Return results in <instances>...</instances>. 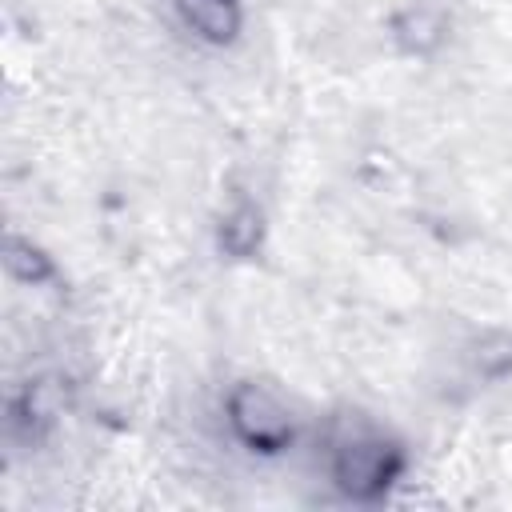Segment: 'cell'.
Returning <instances> with one entry per match:
<instances>
[{"label":"cell","mask_w":512,"mask_h":512,"mask_svg":"<svg viewBox=\"0 0 512 512\" xmlns=\"http://www.w3.org/2000/svg\"><path fill=\"white\" fill-rule=\"evenodd\" d=\"M228 420L236 436L256 452H280L292 444V416L288 408L260 384H236L228 396Z\"/></svg>","instance_id":"obj_1"},{"label":"cell","mask_w":512,"mask_h":512,"mask_svg":"<svg viewBox=\"0 0 512 512\" xmlns=\"http://www.w3.org/2000/svg\"><path fill=\"white\" fill-rule=\"evenodd\" d=\"M400 468V456L392 444L384 440H368V436H356V440H344L332 456V480L356 496V500H368L376 496Z\"/></svg>","instance_id":"obj_2"},{"label":"cell","mask_w":512,"mask_h":512,"mask_svg":"<svg viewBox=\"0 0 512 512\" xmlns=\"http://www.w3.org/2000/svg\"><path fill=\"white\" fill-rule=\"evenodd\" d=\"M176 8L184 16V24L212 44H224L240 32V4L236 0H176Z\"/></svg>","instance_id":"obj_3"},{"label":"cell","mask_w":512,"mask_h":512,"mask_svg":"<svg viewBox=\"0 0 512 512\" xmlns=\"http://www.w3.org/2000/svg\"><path fill=\"white\" fill-rule=\"evenodd\" d=\"M220 244L232 252V256H248L256 244H260V212L252 204H240L224 216V228H220Z\"/></svg>","instance_id":"obj_4"},{"label":"cell","mask_w":512,"mask_h":512,"mask_svg":"<svg viewBox=\"0 0 512 512\" xmlns=\"http://www.w3.org/2000/svg\"><path fill=\"white\" fill-rule=\"evenodd\" d=\"M8 264H12V272H20L24 280H40V276L48 272V264L40 260V252H32L28 244H12V256H8Z\"/></svg>","instance_id":"obj_5"}]
</instances>
